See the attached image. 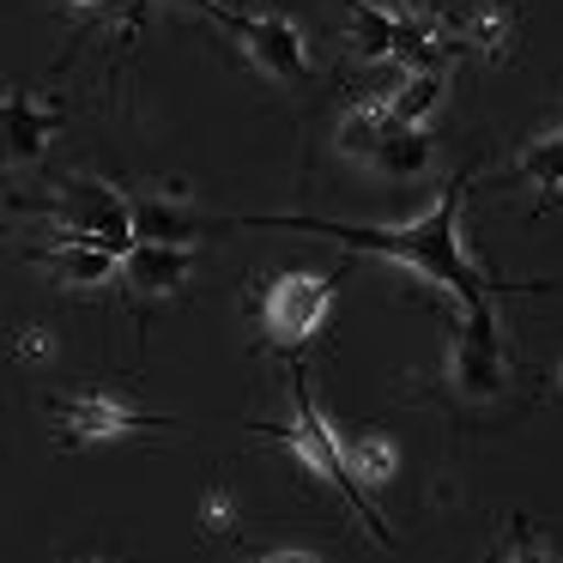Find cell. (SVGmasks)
Here are the masks:
<instances>
[{
  "instance_id": "1",
  "label": "cell",
  "mask_w": 563,
  "mask_h": 563,
  "mask_svg": "<svg viewBox=\"0 0 563 563\" xmlns=\"http://www.w3.org/2000/svg\"><path fill=\"white\" fill-rule=\"evenodd\" d=\"M461 188H466V176H454L449 195H442L430 212L406 219V224H328V219H261V224H291V231L340 236L345 249L400 261V267H412V273H424V279L449 285V291L461 297V309H485L503 285L478 279V267L466 261V249H461V200H466Z\"/></svg>"
},
{
  "instance_id": "2",
  "label": "cell",
  "mask_w": 563,
  "mask_h": 563,
  "mask_svg": "<svg viewBox=\"0 0 563 563\" xmlns=\"http://www.w3.org/2000/svg\"><path fill=\"white\" fill-rule=\"evenodd\" d=\"M291 406H297V418L291 424H255L261 437H273L279 449H291L297 454V466H309V473L321 478V485H333L345 497V509L357 515V521L369 527V539L376 545H394L388 539V527H382V515H376V503L364 497V485L352 478V466H345V449H340V430L321 418V406L309 400V388H303V376H297V388H291Z\"/></svg>"
},
{
  "instance_id": "3",
  "label": "cell",
  "mask_w": 563,
  "mask_h": 563,
  "mask_svg": "<svg viewBox=\"0 0 563 563\" xmlns=\"http://www.w3.org/2000/svg\"><path fill=\"white\" fill-rule=\"evenodd\" d=\"M340 152L357 158L364 170H376V176H394V183H412V176H424L430 164H437V146H430L424 128L394 122L376 98L352 103V110L340 115Z\"/></svg>"
},
{
  "instance_id": "4",
  "label": "cell",
  "mask_w": 563,
  "mask_h": 563,
  "mask_svg": "<svg viewBox=\"0 0 563 563\" xmlns=\"http://www.w3.org/2000/svg\"><path fill=\"white\" fill-rule=\"evenodd\" d=\"M43 212L55 219V236H74V243H98L110 255H128L134 249V200L122 188L98 183V176H67Z\"/></svg>"
},
{
  "instance_id": "5",
  "label": "cell",
  "mask_w": 563,
  "mask_h": 563,
  "mask_svg": "<svg viewBox=\"0 0 563 563\" xmlns=\"http://www.w3.org/2000/svg\"><path fill=\"white\" fill-rule=\"evenodd\" d=\"M207 19H219L224 31L236 37V49L249 55V67H261L267 79H279V86H297V79H309V37L291 25V19L279 13H236V7H224V0H207L200 7Z\"/></svg>"
},
{
  "instance_id": "6",
  "label": "cell",
  "mask_w": 563,
  "mask_h": 563,
  "mask_svg": "<svg viewBox=\"0 0 563 563\" xmlns=\"http://www.w3.org/2000/svg\"><path fill=\"white\" fill-rule=\"evenodd\" d=\"M449 382L461 400L485 406L503 394L509 382V352H503V328H497V309H466L461 333H454V357H449Z\"/></svg>"
},
{
  "instance_id": "7",
  "label": "cell",
  "mask_w": 563,
  "mask_h": 563,
  "mask_svg": "<svg viewBox=\"0 0 563 563\" xmlns=\"http://www.w3.org/2000/svg\"><path fill=\"white\" fill-rule=\"evenodd\" d=\"M49 424L67 449H86V442H122V437H140V430H164V418L140 412L115 394H67V400L49 406Z\"/></svg>"
},
{
  "instance_id": "8",
  "label": "cell",
  "mask_w": 563,
  "mask_h": 563,
  "mask_svg": "<svg viewBox=\"0 0 563 563\" xmlns=\"http://www.w3.org/2000/svg\"><path fill=\"white\" fill-rule=\"evenodd\" d=\"M328 309H333L328 273H279V279L267 285V297H261V328L279 345H303L309 333L328 321Z\"/></svg>"
},
{
  "instance_id": "9",
  "label": "cell",
  "mask_w": 563,
  "mask_h": 563,
  "mask_svg": "<svg viewBox=\"0 0 563 563\" xmlns=\"http://www.w3.org/2000/svg\"><path fill=\"white\" fill-rule=\"evenodd\" d=\"M200 249L195 243H134L122 255V279L134 297H170L195 279Z\"/></svg>"
},
{
  "instance_id": "10",
  "label": "cell",
  "mask_w": 563,
  "mask_h": 563,
  "mask_svg": "<svg viewBox=\"0 0 563 563\" xmlns=\"http://www.w3.org/2000/svg\"><path fill=\"white\" fill-rule=\"evenodd\" d=\"M55 128H62V110L25 98V91H7L0 98V164H31L49 152Z\"/></svg>"
},
{
  "instance_id": "11",
  "label": "cell",
  "mask_w": 563,
  "mask_h": 563,
  "mask_svg": "<svg viewBox=\"0 0 563 563\" xmlns=\"http://www.w3.org/2000/svg\"><path fill=\"white\" fill-rule=\"evenodd\" d=\"M442 98H449V79L437 74V67H394V79L376 91V103L394 115V122H412L424 128L430 115L442 110Z\"/></svg>"
},
{
  "instance_id": "12",
  "label": "cell",
  "mask_w": 563,
  "mask_h": 563,
  "mask_svg": "<svg viewBox=\"0 0 563 563\" xmlns=\"http://www.w3.org/2000/svg\"><path fill=\"white\" fill-rule=\"evenodd\" d=\"M37 267H49L67 291H91V285H110L122 273V255L98 243H74V236H55V249H37Z\"/></svg>"
},
{
  "instance_id": "13",
  "label": "cell",
  "mask_w": 563,
  "mask_h": 563,
  "mask_svg": "<svg viewBox=\"0 0 563 563\" xmlns=\"http://www.w3.org/2000/svg\"><path fill=\"white\" fill-rule=\"evenodd\" d=\"M454 43L490 55V62H509V49H515V7L509 0H473V13L454 25Z\"/></svg>"
},
{
  "instance_id": "14",
  "label": "cell",
  "mask_w": 563,
  "mask_h": 563,
  "mask_svg": "<svg viewBox=\"0 0 563 563\" xmlns=\"http://www.w3.org/2000/svg\"><path fill=\"white\" fill-rule=\"evenodd\" d=\"M200 219L176 195H152L134 207V243H195Z\"/></svg>"
},
{
  "instance_id": "15",
  "label": "cell",
  "mask_w": 563,
  "mask_h": 563,
  "mask_svg": "<svg viewBox=\"0 0 563 563\" xmlns=\"http://www.w3.org/2000/svg\"><path fill=\"white\" fill-rule=\"evenodd\" d=\"M515 176L539 188V207H558L563 200V134L527 140L521 158H515Z\"/></svg>"
},
{
  "instance_id": "16",
  "label": "cell",
  "mask_w": 563,
  "mask_h": 563,
  "mask_svg": "<svg viewBox=\"0 0 563 563\" xmlns=\"http://www.w3.org/2000/svg\"><path fill=\"white\" fill-rule=\"evenodd\" d=\"M340 449H345V466H352L357 485H394V473H400V449H394V437H382V430H364V437L345 442L340 430Z\"/></svg>"
},
{
  "instance_id": "17",
  "label": "cell",
  "mask_w": 563,
  "mask_h": 563,
  "mask_svg": "<svg viewBox=\"0 0 563 563\" xmlns=\"http://www.w3.org/2000/svg\"><path fill=\"white\" fill-rule=\"evenodd\" d=\"M503 563H558V551H551V545H545V539H539L527 521H515L509 545H503Z\"/></svg>"
},
{
  "instance_id": "18",
  "label": "cell",
  "mask_w": 563,
  "mask_h": 563,
  "mask_svg": "<svg viewBox=\"0 0 563 563\" xmlns=\"http://www.w3.org/2000/svg\"><path fill=\"white\" fill-rule=\"evenodd\" d=\"M49 333H43V328H19V340H13V352L19 357H25V364H37V357H49Z\"/></svg>"
},
{
  "instance_id": "19",
  "label": "cell",
  "mask_w": 563,
  "mask_h": 563,
  "mask_svg": "<svg viewBox=\"0 0 563 563\" xmlns=\"http://www.w3.org/2000/svg\"><path fill=\"white\" fill-rule=\"evenodd\" d=\"M231 497H224V490H212L207 497V515H200V527H207V533H224V527H231Z\"/></svg>"
},
{
  "instance_id": "20",
  "label": "cell",
  "mask_w": 563,
  "mask_h": 563,
  "mask_svg": "<svg viewBox=\"0 0 563 563\" xmlns=\"http://www.w3.org/2000/svg\"><path fill=\"white\" fill-rule=\"evenodd\" d=\"M261 563H321V558H316V551H267Z\"/></svg>"
},
{
  "instance_id": "21",
  "label": "cell",
  "mask_w": 563,
  "mask_h": 563,
  "mask_svg": "<svg viewBox=\"0 0 563 563\" xmlns=\"http://www.w3.org/2000/svg\"><path fill=\"white\" fill-rule=\"evenodd\" d=\"M103 13H122L128 25H134V19H140V0H103Z\"/></svg>"
},
{
  "instance_id": "22",
  "label": "cell",
  "mask_w": 563,
  "mask_h": 563,
  "mask_svg": "<svg viewBox=\"0 0 563 563\" xmlns=\"http://www.w3.org/2000/svg\"><path fill=\"white\" fill-rule=\"evenodd\" d=\"M74 13H103V0H67Z\"/></svg>"
},
{
  "instance_id": "23",
  "label": "cell",
  "mask_w": 563,
  "mask_h": 563,
  "mask_svg": "<svg viewBox=\"0 0 563 563\" xmlns=\"http://www.w3.org/2000/svg\"><path fill=\"white\" fill-rule=\"evenodd\" d=\"M183 7H207V0H183Z\"/></svg>"
},
{
  "instance_id": "24",
  "label": "cell",
  "mask_w": 563,
  "mask_h": 563,
  "mask_svg": "<svg viewBox=\"0 0 563 563\" xmlns=\"http://www.w3.org/2000/svg\"><path fill=\"white\" fill-rule=\"evenodd\" d=\"M558 388H563V364H558Z\"/></svg>"
}]
</instances>
